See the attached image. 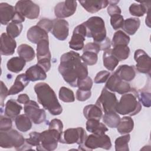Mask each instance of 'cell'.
Here are the masks:
<instances>
[{
    "mask_svg": "<svg viewBox=\"0 0 151 151\" xmlns=\"http://www.w3.org/2000/svg\"><path fill=\"white\" fill-rule=\"evenodd\" d=\"M25 142L30 146H37L40 143V133L32 132L29 134V137L25 139Z\"/></svg>",
    "mask_w": 151,
    "mask_h": 151,
    "instance_id": "obj_42",
    "label": "cell"
},
{
    "mask_svg": "<svg viewBox=\"0 0 151 151\" xmlns=\"http://www.w3.org/2000/svg\"><path fill=\"white\" fill-rule=\"evenodd\" d=\"M105 88L111 92H117L120 94H124L131 90L130 84L127 81L121 80L115 73L109 77Z\"/></svg>",
    "mask_w": 151,
    "mask_h": 151,
    "instance_id": "obj_13",
    "label": "cell"
},
{
    "mask_svg": "<svg viewBox=\"0 0 151 151\" xmlns=\"http://www.w3.org/2000/svg\"><path fill=\"white\" fill-rule=\"evenodd\" d=\"M114 73L121 80L127 82L132 81L136 76V70L133 65H121Z\"/></svg>",
    "mask_w": 151,
    "mask_h": 151,
    "instance_id": "obj_22",
    "label": "cell"
},
{
    "mask_svg": "<svg viewBox=\"0 0 151 151\" xmlns=\"http://www.w3.org/2000/svg\"><path fill=\"white\" fill-rule=\"evenodd\" d=\"M37 64L41 66L45 72H48L51 68V58L48 40H42L37 44Z\"/></svg>",
    "mask_w": 151,
    "mask_h": 151,
    "instance_id": "obj_10",
    "label": "cell"
},
{
    "mask_svg": "<svg viewBox=\"0 0 151 151\" xmlns=\"http://www.w3.org/2000/svg\"><path fill=\"white\" fill-rule=\"evenodd\" d=\"M15 14V7L6 3L0 4V21L2 25H6L12 21Z\"/></svg>",
    "mask_w": 151,
    "mask_h": 151,
    "instance_id": "obj_20",
    "label": "cell"
},
{
    "mask_svg": "<svg viewBox=\"0 0 151 151\" xmlns=\"http://www.w3.org/2000/svg\"><path fill=\"white\" fill-rule=\"evenodd\" d=\"M29 100V98L27 94H19L18 96L17 101L19 103H21V104H25Z\"/></svg>",
    "mask_w": 151,
    "mask_h": 151,
    "instance_id": "obj_55",
    "label": "cell"
},
{
    "mask_svg": "<svg viewBox=\"0 0 151 151\" xmlns=\"http://www.w3.org/2000/svg\"><path fill=\"white\" fill-rule=\"evenodd\" d=\"M17 53L19 57L24 59L26 62L32 61L35 55L33 48L25 44H21L17 48Z\"/></svg>",
    "mask_w": 151,
    "mask_h": 151,
    "instance_id": "obj_31",
    "label": "cell"
},
{
    "mask_svg": "<svg viewBox=\"0 0 151 151\" xmlns=\"http://www.w3.org/2000/svg\"><path fill=\"white\" fill-rule=\"evenodd\" d=\"M22 24L14 22H9L6 27V34L13 38L19 36L22 30Z\"/></svg>",
    "mask_w": 151,
    "mask_h": 151,
    "instance_id": "obj_39",
    "label": "cell"
},
{
    "mask_svg": "<svg viewBox=\"0 0 151 151\" xmlns=\"http://www.w3.org/2000/svg\"><path fill=\"white\" fill-rule=\"evenodd\" d=\"M140 21L137 18H129L124 21L122 29L129 35H134L139 29Z\"/></svg>",
    "mask_w": 151,
    "mask_h": 151,
    "instance_id": "obj_30",
    "label": "cell"
},
{
    "mask_svg": "<svg viewBox=\"0 0 151 151\" xmlns=\"http://www.w3.org/2000/svg\"><path fill=\"white\" fill-rule=\"evenodd\" d=\"M58 96L60 99L65 103H71L75 100L73 91L65 87H61L60 88Z\"/></svg>",
    "mask_w": 151,
    "mask_h": 151,
    "instance_id": "obj_40",
    "label": "cell"
},
{
    "mask_svg": "<svg viewBox=\"0 0 151 151\" xmlns=\"http://www.w3.org/2000/svg\"><path fill=\"white\" fill-rule=\"evenodd\" d=\"M8 90L5 86V84L2 81H1V95H0V98H1V106L3 107L4 106V100L8 95Z\"/></svg>",
    "mask_w": 151,
    "mask_h": 151,
    "instance_id": "obj_52",
    "label": "cell"
},
{
    "mask_svg": "<svg viewBox=\"0 0 151 151\" xmlns=\"http://www.w3.org/2000/svg\"><path fill=\"white\" fill-rule=\"evenodd\" d=\"M38 102L51 114L57 116L63 111L57 96L52 88L46 83H38L34 87Z\"/></svg>",
    "mask_w": 151,
    "mask_h": 151,
    "instance_id": "obj_2",
    "label": "cell"
},
{
    "mask_svg": "<svg viewBox=\"0 0 151 151\" xmlns=\"http://www.w3.org/2000/svg\"><path fill=\"white\" fill-rule=\"evenodd\" d=\"M22 107L18 104L14 99H10L7 101L5 107V114L9 118H15L18 116Z\"/></svg>",
    "mask_w": 151,
    "mask_h": 151,
    "instance_id": "obj_28",
    "label": "cell"
},
{
    "mask_svg": "<svg viewBox=\"0 0 151 151\" xmlns=\"http://www.w3.org/2000/svg\"><path fill=\"white\" fill-rule=\"evenodd\" d=\"M77 6L76 1H65L57 4L54 8V14L58 19H63L73 15Z\"/></svg>",
    "mask_w": 151,
    "mask_h": 151,
    "instance_id": "obj_16",
    "label": "cell"
},
{
    "mask_svg": "<svg viewBox=\"0 0 151 151\" xmlns=\"http://www.w3.org/2000/svg\"><path fill=\"white\" fill-rule=\"evenodd\" d=\"M25 139L22 134L14 129L0 132V146L2 148L15 147L17 150H22Z\"/></svg>",
    "mask_w": 151,
    "mask_h": 151,
    "instance_id": "obj_5",
    "label": "cell"
},
{
    "mask_svg": "<svg viewBox=\"0 0 151 151\" xmlns=\"http://www.w3.org/2000/svg\"><path fill=\"white\" fill-rule=\"evenodd\" d=\"M29 80L25 74H21L17 76L14 84L8 91V95H14L22 91L29 84Z\"/></svg>",
    "mask_w": 151,
    "mask_h": 151,
    "instance_id": "obj_24",
    "label": "cell"
},
{
    "mask_svg": "<svg viewBox=\"0 0 151 151\" xmlns=\"http://www.w3.org/2000/svg\"><path fill=\"white\" fill-rule=\"evenodd\" d=\"M91 96V90H83L78 89L76 92V99L80 101H84L88 100Z\"/></svg>",
    "mask_w": 151,
    "mask_h": 151,
    "instance_id": "obj_49",
    "label": "cell"
},
{
    "mask_svg": "<svg viewBox=\"0 0 151 151\" xmlns=\"http://www.w3.org/2000/svg\"><path fill=\"white\" fill-rule=\"evenodd\" d=\"M133 120L129 116H124L120 119V121L117 126V129L119 133L124 134L131 132L133 130Z\"/></svg>",
    "mask_w": 151,
    "mask_h": 151,
    "instance_id": "obj_34",
    "label": "cell"
},
{
    "mask_svg": "<svg viewBox=\"0 0 151 151\" xmlns=\"http://www.w3.org/2000/svg\"><path fill=\"white\" fill-rule=\"evenodd\" d=\"M25 74L28 79L31 81L44 80L47 78L45 71L38 64L28 68Z\"/></svg>",
    "mask_w": 151,
    "mask_h": 151,
    "instance_id": "obj_21",
    "label": "cell"
},
{
    "mask_svg": "<svg viewBox=\"0 0 151 151\" xmlns=\"http://www.w3.org/2000/svg\"><path fill=\"white\" fill-rule=\"evenodd\" d=\"M49 129H54L59 131L60 133H63V122L57 119H54L49 123Z\"/></svg>",
    "mask_w": 151,
    "mask_h": 151,
    "instance_id": "obj_50",
    "label": "cell"
},
{
    "mask_svg": "<svg viewBox=\"0 0 151 151\" xmlns=\"http://www.w3.org/2000/svg\"><path fill=\"white\" fill-rule=\"evenodd\" d=\"M79 2L87 12L91 14L96 13L100 9L106 8L109 4V1L106 0L80 1Z\"/></svg>",
    "mask_w": 151,
    "mask_h": 151,
    "instance_id": "obj_23",
    "label": "cell"
},
{
    "mask_svg": "<svg viewBox=\"0 0 151 151\" xmlns=\"http://www.w3.org/2000/svg\"><path fill=\"white\" fill-rule=\"evenodd\" d=\"M103 121L108 127L116 128L120 121V117L116 111L104 113L103 116Z\"/></svg>",
    "mask_w": 151,
    "mask_h": 151,
    "instance_id": "obj_36",
    "label": "cell"
},
{
    "mask_svg": "<svg viewBox=\"0 0 151 151\" xmlns=\"http://www.w3.org/2000/svg\"><path fill=\"white\" fill-rule=\"evenodd\" d=\"M104 66L110 71H113L119 64V61L111 53V49L104 51L103 55Z\"/></svg>",
    "mask_w": 151,
    "mask_h": 151,
    "instance_id": "obj_32",
    "label": "cell"
},
{
    "mask_svg": "<svg viewBox=\"0 0 151 151\" xmlns=\"http://www.w3.org/2000/svg\"><path fill=\"white\" fill-rule=\"evenodd\" d=\"M86 28L83 23L76 27L69 42L70 48L76 51L82 50L84 47V42L86 40Z\"/></svg>",
    "mask_w": 151,
    "mask_h": 151,
    "instance_id": "obj_14",
    "label": "cell"
},
{
    "mask_svg": "<svg viewBox=\"0 0 151 151\" xmlns=\"http://www.w3.org/2000/svg\"><path fill=\"white\" fill-rule=\"evenodd\" d=\"M150 2H142L140 4L133 3L129 7V12L131 15L140 17L150 11Z\"/></svg>",
    "mask_w": 151,
    "mask_h": 151,
    "instance_id": "obj_26",
    "label": "cell"
},
{
    "mask_svg": "<svg viewBox=\"0 0 151 151\" xmlns=\"http://www.w3.org/2000/svg\"><path fill=\"white\" fill-rule=\"evenodd\" d=\"M26 64V61L21 57H15L9 59L6 64L7 68L9 71L18 73L22 70Z\"/></svg>",
    "mask_w": 151,
    "mask_h": 151,
    "instance_id": "obj_33",
    "label": "cell"
},
{
    "mask_svg": "<svg viewBox=\"0 0 151 151\" xmlns=\"http://www.w3.org/2000/svg\"><path fill=\"white\" fill-rule=\"evenodd\" d=\"M58 70L65 81L73 87H77L78 80L88 77L87 65L82 61L80 54L73 51L61 56Z\"/></svg>",
    "mask_w": 151,
    "mask_h": 151,
    "instance_id": "obj_1",
    "label": "cell"
},
{
    "mask_svg": "<svg viewBox=\"0 0 151 151\" xmlns=\"http://www.w3.org/2000/svg\"><path fill=\"white\" fill-rule=\"evenodd\" d=\"M111 147L110 138L107 134H92L87 136L84 144L79 146L78 150H92L97 148H102L109 150Z\"/></svg>",
    "mask_w": 151,
    "mask_h": 151,
    "instance_id": "obj_7",
    "label": "cell"
},
{
    "mask_svg": "<svg viewBox=\"0 0 151 151\" xmlns=\"http://www.w3.org/2000/svg\"><path fill=\"white\" fill-rule=\"evenodd\" d=\"M25 21V17H23L21 14L15 11V14L14 18L12 20V22L16 23H22Z\"/></svg>",
    "mask_w": 151,
    "mask_h": 151,
    "instance_id": "obj_56",
    "label": "cell"
},
{
    "mask_svg": "<svg viewBox=\"0 0 151 151\" xmlns=\"http://www.w3.org/2000/svg\"><path fill=\"white\" fill-rule=\"evenodd\" d=\"M95 119H88L86 122V129L88 132L96 134H104L108 131L107 127L104 123Z\"/></svg>",
    "mask_w": 151,
    "mask_h": 151,
    "instance_id": "obj_25",
    "label": "cell"
},
{
    "mask_svg": "<svg viewBox=\"0 0 151 151\" xmlns=\"http://www.w3.org/2000/svg\"><path fill=\"white\" fill-rule=\"evenodd\" d=\"M129 42H130L129 36L126 33H124L123 31L121 30H119L114 33L112 39L111 44L113 47L119 45H127Z\"/></svg>",
    "mask_w": 151,
    "mask_h": 151,
    "instance_id": "obj_37",
    "label": "cell"
},
{
    "mask_svg": "<svg viewBox=\"0 0 151 151\" xmlns=\"http://www.w3.org/2000/svg\"><path fill=\"white\" fill-rule=\"evenodd\" d=\"M111 53L119 61H123L129 57L130 48L127 45H116L111 49Z\"/></svg>",
    "mask_w": 151,
    "mask_h": 151,
    "instance_id": "obj_35",
    "label": "cell"
},
{
    "mask_svg": "<svg viewBox=\"0 0 151 151\" xmlns=\"http://www.w3.org/2000/svg\"><path fill=\"white\" fill-rule=\"evenodd\" d=\"M107 12L111 17L116 14H121L122 11L117 5H110L107 8Z\"/></svg>",
    "mask_w": 151,
    "mask_h": 151,
    "instance_id": "obj_53",
    "label": "cell"
},
{
    "mask_svg": "<svg viewBox=\"0 0 151 151\" xmlns=\"http://www.w3.org/2000/svg\"><path fill=\"white\" fill-rule=\"evenodd\" d=\"M123 23V17L121 14H116L111 16L110 24L114 29L116 30L120 28H122Z\"/></svg>",
    "mask_w": 151,
    "mask_h": 151,
    "instance_id": "obj_43",
    "label": "cell"
},
{
    "mask_svg": "<svg viewBox=\"0 0 151 151\" xmlns=\"http://www.w3.org/2000/svg\"><path fill=\"white\" fill-rule=\"evenodd\" d=\"M61 133L56 129H49L40 133V143L37 146V150L52 151L57 147Z\"/></svg>",
    "mask_w": 151,
    "mask_h": 151,
    "instance_id": "obj_6",
    "label": "cell"
},
{
    "mask_svg": "<svg viewBox=\"0 0 151 151\" xmlns=\"http://www.w3.org/2000/svg\"><path fill=\"white\" fill-rule=\"evenodd\" d=\"M87 137V134L83 127L70 128L62 133L59 142L64 144L77 143L79 146H82Z\"/></svg>",
    "mask_w": 151,
    "mask_h": 151,
    "instance_id": "obj_8",
    "label": "cell"
},
{
    "mask_svg": "<svg viewBox=\"0 0 151 151\" xmlns=\"http://www.w3.org/2000/svg\"><path fill=\"white\" fill-rule=\"evenodd\" d=\"M130 139V135L127 133L126 135L117 137L115 140V150L116 151L129 150L128 143Z\"/></svg>",
    "mask_w": 151,
    "mask_h": 151,
    "instance_id": "obj_38",
    "label": "cell"
},
{
    "mask_svg": "<svg viewBox=\"0 0 151 151\" xmlns=\"http://www.w3.org/2000/svg\"><path fill=\"white\" fill-rule=\"evenodd\" d=\"M138 99L140 103L145 107H149L151 106L150 93L146 91H141L138 94Z\"/></svg>",
    "mask_w": 151,
    "mask_h": 151,
    "instance_id": "obj_45",
    "label": "cell"
},
{
    "mask_svg": "<svg viewBox=\"0 0 151 151\" xmlns=\"http://www.w3.org/2000/svg\"><path fill=\"white\" fill-rule=\"evenodd\" d=\"M12 126L11 118L1 116L0 117V131H8L10 130Z\"/></svg>",
    "mask_w": 151,
    "mask_h": 151,
    "instance_id": "obj_46",
    "label": "cell"
},
{
    "mask_svg": "<svg viewBox=\"0 0 151 151\" xmlns=\"http://www.w3.org/2000/svg\"><path fill=\"white\" fill-rule=\"evenodd\" d=\"M97 54L93 51H83V54L81 55V59L87 65H93L97 63L98 60Z\"/></svg>",
    "mask_w": 151,
    "mask_h": 151,
    "instance_id": "obj_41",
    "label": "cell"
},
{
    "mask_svg": "<svg viewBox=\"0 0 151 151\" xmlns=\"http://www.w3.org/2000/svg\"><path fill=\"white\" fill-rule=\"evenodd\" d=\"M24 110L25 113L34 124H41L46 119L45 110L40 109L37 103L35 101L29 100L24 104Z\"/></svg>",
    "mask_w": 151,
    "mask_h": 151,
    "instance_id": "obj_12",
    "label": "cell"
},
{
    "mask_svg": "<svg viewBox=\"0 0 151 151\" xmlns=\"http://www.w3.org/2000/svg\"><path fill=\"white\" fill-rule=\"evenodd\" d=\"M100 47V50L103 51H106L108 49L110 48L111 46V41L108 37H106V39L102 41L99 44Z\"/></svg>",
    "mask_w": 151,
    "mask_h": 151,
    "instance_id": "obj_54",
    "label": "cell"
},
{
    "mask_svg": "<svg viewBox=\"0 0 151 151\" xmlns=\"http://www.w3.org/2000/svg\"><path fill=\"white\" fill-rule=\"evenodd\" d=\"M27 37L31 42L37 44L42 40H48V33L37 25L28 30Z\"/></svg>",
    "mask_w": 151,
    "mask_h": 151,
    "instance_id": "obj_19",
    "label": "cell"
},
{
    "mask_svg": "<svg viewBox=\"0 0 151 151\" xmlns=\"http://www.w3.org/2000/svg\"><path fill=\"white\" fill-rule=\"evenodd\" d=\"M17 47V42L14 38L3 32L1 35V54L3 55H11Z\"/></svg>",
    "mask_w": 151,
    "mask_h": 151,
    "instance_id": "obj_18",
    "label": "cell"
},
{
    "mask_svg": "<svg viewBox=\"0 0 151 151\" xmlns=\"http://www.w3.org/2000/svg\"><path fill=\"white\" fill-rule=\"evenodd\" d=\"M83 114L87 120L95 119L100 120L103 117V111L97 105L90 104L84 107Z\"/></svg>",
    "mask_w": 151,
    "mask_h": 151,
    "instance_id": "obj_27",
    "label": "cell"
},
{
    "mask_svg": "<svg viewBox=\"0 0 151 151\" xmlns=\"http://www.w3.org/2000/svg\"><path fill=\"white\" fill-rule=\"evenodd\" d=\"M117 102L115 94L104 87L95 104L99 107L103 112L108 113L116 111L115 107Z\"/></svg>",
    "mask_w": 151,
    "mask_h": 151,
    "instance_id": "obj_9",
    "label": "cell"
},
{
    "mask_svg": "<svg viewBox=\"0 0 151 151\" xmlns=\"http://www.w3.org/2000/svg\"><path fill=\"white\" fill-rule=\"evenodd\" d=\"M142 109V105L138 99V94L134 89L123 94L115 107L117 113L122 115L134 116Z\"/></svg>",
    "mask_w": 151,
    "mask_h": 151,
    "instance_id": "obj_3",
    "label": "cell"
},
{
    "mask_svg": "<svg viewBox=\"0 0 151 151\" xmlns=\"http://www.w3.org/2000/svg\"><path fill=\"white\" fill-rule=\"evenodd\" d=\"M134 59L136 62V68L140 73L150 74L151 70V60L149 55L143 50L135 51Z\"/></svg>",
    "mask_w": 151,
    "mask_h": 151,
    "instance_id": "obj_15",
    "label": "cell"
},
{
    "mask_svg": "<svg viewBox=\"0 0 151 151\" xmlns=\"http://www.w3.org/2000/svg\"><path fill=\"white\" fill-rule=\"evenodd\" d=\"M100 50V47L99 44L96 42H88L84 45L83 51H89L98 54Z\"/></svg>",
    "mask_w": 151,
    "mask_h": 151,
    "instance_id": "obj_51",
    "label": "cell"
},
{
    "mask_svg": "<svg viewBox=\"0 0 151 151\" xmlns=\"http://www.w3.org/2000/svg\"><path fill=\"white\" fill-rule=\"evenodd\" d=\"M31 120L26 114H19L15 119V126L18 130L22 132L29 130L32 127Z\"/></svg>",
    "mask_w": 151,
    "mask_h": 151,
    "instance_id": "obj_29",
    "label": "cell"
},
{
    "mask_svg": "<svg viewBox=\"0 0 151 151\" xmlns=\"http://www.w3.org/2000/svg\"><path fill=\"white\" fill-rule=\"evenodd\" d=\"M15 11L29 19L39 17L40 6L31 1H19L15 6Z\"/></svg>",
    "mask_w": 151,
    "mask_h": 151,
    "instance_id": "obj_11",
    "label": "cell"
},
{
    "mask_svg": "<svg viewBox=\"0 0 151 151\" xmlns=\"http://www.w3.org/2000/svg\"><path fill=\"white\" fill-rule=\"evenodd\" d=\"M53 21L52 34L58 40L64 41L69 34L68 22L64 19H55Z\"/></svg>",
    "mask_w": 151,
    "mask_h": 151,
    "instance_id": "obj_17",
    "label": "cell"
},
{
    "mask_svg": "<svg viewBox=\"0 0 151 151\" xmlns=\"http://www.w3.org/2000/svg\"><path fill=\"white\" fill-rule=\"evenodd\" d=\"M110 76V72L105 70L101 71L96 74L94 80V83L96 84L105 83L106 81H107Z\"/></svg>",
    "mask_w": 151,
    "mask_h": 151,
    "instance_id": "obj_48",
    "label": "cell"
},
{
    "mask_svg": "<svg viewBox=\"0 0 151 151\" xmlns=\"http://www.w3.org/2000/svg\"><path fill=\"white\" fill-rule=\"evenodd\" d=\"M92 86L93 81L88 76L84 79L78 80L77 83V87L78 88V89L83 90H90Z\"/></svg>",
    "mask_w": 151,
    "mask_h": 151,
    "instance_id": "obj_44",
    "label": "cell"
},
{
    "mask_svg": "<svg viewBox=\"0 0 151 151\" xmlns=\"http://www.w3.org/2000/svg\"><path fill=\"white\" fill-rule=\"evenodd\" d=\"M37 25L42 28L48 33V32L51 31L53 27V21L47 18H43L41 19L38 22H37Z\"/></svg>",
    "mask_w": 151,
    "mask_h": 151,
    "instance_id": "obj_47",
    "label": "cell"
},
{
    "mask_svg": "<svg viewBox=\"0 0 151 151\" xmlns=\"http://www.w3.org/2000/svg\"><path fill=\"white\" fill-rule=\"evenodd\" d=\"M83 24L86 28V37L93 38L94 42L99 44L107 37L104 21L101 17H90Z\"/></svg>",
    "mask_w": 151,
    "mask_h": 151,
    "instance_id": "obj_4",
    "label": "cell"
}]
</instances>
